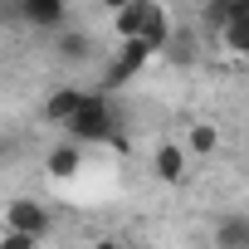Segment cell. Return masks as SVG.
<instances>
[{"instance_id":"obj_16","label":"cell","mask_w":249,"mask_h":249,"mask_svg":"<svg viewBox=\"0 0 249 249\" xmlns=\"http://www.w3.org/2000/svg\"><path fill=\"white\" fill-rule=\"evenodd\" d=\"M98 5H103V10H112V15H117V10H122V5H127V0H98Z\"/></svg>"},{"instance_id":"obj_13","label":"cell","mask_w":249,"mask_h":249,"mask_svg":"<svg viewBox=\"0 0 249 249\" xmlns=\"http://www.w3.org/2000/svg\"><path fill=\"white\" fill-rule=\"evenodd\" d=\"M220 39H225V49L234 59H249V20H234L230 30H220Z\"/></svg>"},{"instance_id":"obj_1","label":"cell","mask_w":249,"mask_h":249,"mask_svg":"<svg viewBox=\"0 0 249 249\" xmlns=\"http://www.w3.org/2000/svg\"><path fill=\"white\" fill-rule=\"evenodd\" d=\"M64 132L73 142H117V107L107 103V93H88L83 107L64 122Z\"/></svg>"},{"instance_id":"obj_18","label":"cell","mask_w":249,"mask_h":249,"mask_svg":"<svg viewBox=\"0 0 249 249\" xmlns=\"http://www.w3.org/2000/svg\"><path fill=\"white\" fill-rule=\"evenodd\" d=\"M244 249H249V244H244Z\"/></svg>"},{"instance_id":"obj_10","label":"cell","mask_w":249,"mask_h":249,"mask_svg":"<svg viewBox=\"0 0 249 249\" xmlns=\"http://www.w3.org/2000/svg\"><path fill=\"white\" fill-rule=\"evenodd\" d=\"M54 54H59L64 64H83V59L93 54V39H88L83 30H69V25H64V30H54Z\"/></svg>"},{"instance_id":"obj_2","label":"cell","mask_w":249,"mask_h":249,"mask_svg":"<svg viewBox=\"0 0 249 249\" xmlns=\"http://www.w3.org/2000/svg\"><path fill=\"white\" fill-rule=\"evenodd\" d=\"M152 44L147 39H122L117 44V54H112V64H107V73H103V93H112V88H122L127 78H137L147 64H152Z\"/></svg>"},{"instance_id":"obj_17","label":"cell","mask_w":249,"mask_h":249,"mask_svg":"<svg viewBox=\"0 0 249 249\" xmlns=\"http://www.w3.org/2000/svg\"><path fill=\"white\" fill-rule=\"evenodd\" d=\"M93 249H122L117 239H93Z\"/></svg>"},{"instance_id":"obj_3","label":"cell","mask_w":249,"mask_h":249,"mask_svg":"<svg viewBox=\"0 0 249 249\" xmlns=\"http://www.w3.org/2000/svg\"><path fill=\"white\" fill-rule=\"evenodd\" d=\"M0 225L5 230H25V234H49V210L39 205V200H30V196H15L10 205H5V215H0Z\"/></svg>"},{"instance_id":"obj_6","label":"cell","mask_w":249,"mask_h":249,"mask_svg":"<svg viewBox=\"0 0 249 249\" xmlns=\"http://www.w3.org/2000/svg\"><path fill=\"white\" fill-rule=\"evenodd\" d=\"M78 166H83V142H59V147H49V157H44V171L54 176V181H73L78 176Z\"/></svg>"},{"instance_id":"obj_7","label":"cell","mask_w":249,"mask_h":249,"mask_svg":"<svg viewBox=\"0 0 249 249\" xmlns=\"http://www.w3.org/2000/svg\"><path fill=\"white\" fill-rule=\"evenodd\" d=\"M147 10H152V0H127V5L112 15V35H117V39H142Z\"/></svg>"},{"instance_id":"obj_14","label":"cell","mask_w":249,"mask_h":249,"mask_svg":"<svg viewBox=\"0 0 249 249\" xmlns=\"http://www.w3.org/2000/svg\"><path fill=\"white\" fill-rule=\"evenodd\" d=\"M39 239L25 234V230H0V249H35Z\"/></svg>"},{"instance_id":"obj_11","label":"cell","mask_w":249,"mask_h":249,"mask_svg":"<svg viewBox=\"0 0 249 249\" xmlns=\"http://www.w3.org/2000/svg\"><path fill=\"white\" fill-rule=\"evenodd\" d=\"M186 152L191 157H215L220 152V127L215 122H191L186 127Z\"/></svg>"},{"instance_id":"obj_9","label":"cell","mask_w":249,"mask_h":249,"mask_svg":"<svg viewBox=\"0 0 249 249\" xmlns=\"http://www.w3.org/2000/svg\"><path fill=\"white\" fill-rule=\"evenodd\" d=\"M210 239H215V249H244L249 244V215H220Z\"/></svg>"},{"instance_id":"obj_12","label":"cell","mask_w":249,"mask_h":249,"mask_svg":"<svg viewBox=\"0 0 249 249\" xmlns=\"http://www.w3.org/2000/svg\"><path fill=\"white\" fill-rule=\"evenodd\" d=\"M230 20H234V0H205L200 5V30L220 35V30H230Z\"/></svg>"},{"instance_id":"obj_5","label":"cell","mask_w":249,"mask_h":249,"mask_svg":"<svg viewBox=\"0 0 249 249\" xmlns=\"http://www.w3.org/2000/svg\"><path fill=\"white\" fill-rule=\"evenodd\" d=\"M152 171H157V181L181 186L186 181V142H157L152 147Z\"/></svg>"},{"instance_id":"obj_8","label":"cell","mask_w":249,"mask_h":249,"mask_svg":"<svg viewBox=\"0 0 249 249\" xmlns=\"http://www.w3.org/2000/svg\"><path fill=\"white\" fill-rule=\"evenodd\" d=\"M83 98H88L83 88H54V93L44 98V122H59V127H64V122L83 107Z\"/></svg>"},{"instance_id":"obj_4","label":"cell","mask_w":249,"mask_h":249,"mask_svg":"<svg viewBox=\"0 0 249 249\" xmlns=\"http://www.w3.org/2000/svg\"><path fill=\"white\" fill-rule=\"evenodd\" d=\"M15 10L30 30H64L69 25V5L64 0H15Z\"/></svg>"},{"instance_id":"obj_15","label":"cell","mask_w":249,"mask_h":249,"mask_svg":"<svg viewBox=\"0 0 249 249\" xmlns=\"http://www.w3.org/2000/svg\"><path fill=\"white\" fill-rule=\"evenodd\" d=\"M234 20H249V0H234ZM230 20V25H234Z\"/></svg>"}]
</instances>
